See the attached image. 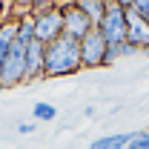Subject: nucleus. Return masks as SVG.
I'll return each instance as SVG.
<instances>
[{"mask_svg":"<svg viewBox=\"0 0 149 149\" xmlns=\"http://www.w3.org/2000/svg\"><path fill=\"white\" fill-rule=\"evenodd\" d=\"M32 118L40 120V123H49V120L57 118V106L55 103H46V100H37L35 106H32Z\"/></svg>","mask_w":149,"mask_h":149,"instance_id":"f8f14e48","label":"nucleus"},{"mask_svg":"<svg viewBox=\"0 0 149 149\" xmlns=\"http://www.w3.org/2000/svg\"><path fill=\"white\" fill-rule=\"evenodd\" d=\"M35 129H37V126L32 123V120H23V123H17V132H20V135H32Z\"/></svg>","mask_w":149,"mask_h":149,"instance_id":"dca6fc26","label":"nucleus"},{"mask_svg":"<svg viewBox=\"0 0 149 149\" xmlns=\"http://www.w3.org/2000/svg\"><path fill=\"white\" fill-rule=\"evenodd\" d=\"M97 32L103 35V40L109 46L126 43V0H109L106 17L100 20Z\"/></svg>","mask_w":149,"mask_h":149,"instance_id":"7ed1b4c3","label":"nucleus"},{"mask_svg":"<svg viewBox=\"0 0 149 149\" xmlns=\"http://www.w3.org/2000/svg\"><path fill=\"white\" fill-rule=\"evenodd\" d=\"M74 3L80 6V12H83L86 17L92 20L95 29L100 26V20L106 17V9H109V0H74Z\"/></svg>","mask_w":149,"mask_h":149,"instance_id":"1a4fd4ad","label":"nucleus"},{"mask_svg":"<svg viewBox=\"0 0 149 149\" xmlns=\"http://www.w3.org/2000/svg\"><path fill=\"white\" fill-rule=\"evenodd\" d=\"M32 15H35V40H40L43 46H49V43H55L57 37H63V12H60V3H35Z\"/></svg>","mask_w":149,"mask_h":149,"instance_id":"f03ea898","label":"nucleus"},{"mask_svg":"<svg viewBox=\"0 0 149 149\" xmlns=\"http://www.w3.org/2000/svg\"><path fill=\"white\" fill-rule=\"evenodd\" d=\"M129 55H138V52L132 49L129 43H118V46H109V49H106V60H103V66H115L120 57H129Z\"/></svg>","mask_w":149,"mask_h":149,"instance_id":"ddd939ff","label":"nucleus"},{"mask_svg":"<svg viewBox=\"0 0 149 149\" xmlns=\"http://www.w3.org/2000/svg\"><path fill=\"white\" fill-rule=\"evenodd\" d=\"M106 49H109V43L103 40V35L97 29H92L80 40V63H83V69H100L103 60H106Z\"/></svg>","mask_w":149,"mask_h":149,"instance_id":"39448f33","label":"nucleus"},{"mask_svg":"<svg viewBox=\"0 0 149 149\" xmlns=\"http://www.w3.org/2000/svg\"><path fill=\"white\" fill-rule=\"evenodd\" d=\"M60 12H63V35L74 37V40H83L95 29L92 20L80 12L77 3H60Z\"/></svg>","mask_w":149,"mask_h":149,"instance_id":"423d86ee","label":"nucleus"},{"mask_svg":"<svg viewBox=\"0 0 149 149\" xmlns=\"http://www.w3.org/2000/svg\"><path fill=\"white\" fill-rule=\"evenodd\" d=\"M129 135L132 132H115V135H103V138H95L86 149H126L129 146Z\"/></svg>","mask_w":149,"mask_h":149,"instance_id":"9d476101","label":"nucleus"},{"mask_svg":"<svg viewBox=\"0 0 149 149\" xmlns=\"http://www.w3.org/2000/svg\"><path fill=\"white\" fill-rule=\"evenodd\" d=\"M26 46L29 43H20V40L12 43L9 60H6L3 74H0V89H17L26 83Z\"/></svg>","mask_w":149,"mask_h":149,"instance_id":"20e7f679","label":"nucleus"},{"mask_svg":"<svg viewBox=\"0 0 149 149\" xmlns=\"http://www.w3.org/2000/svg\"><path fill=\"white\" fill-rule=\"evenodd\" d=\"M46 46L40 40H32L26 46V83H35V80H43L46 74Z\"/></svg>","mask_w":149,"mask_h":149,"instance_id":"6e6552de","label":"nucleus"},{"mask_svg":"<svg viewBox=\"0 0 149 149\" xmlns=\"http://www.w3.org/2000/svg\"><path fill=\"white\" fill-rule=\"evenodd\" d=\"M80 69H83V63H80V40L63 35L55 43L46 46V69H43L46 77H69V74H77Z\"/></svg>","mask_w":149,"mask_h":149,"instance_id":"f257e3e1","label":"nucleus"},{"mask_svg":"<svg viewBox=\"0 0 149 149\" xmlns=\"http://www.w3.org/2000/svg\"><path fill=\"white\" fill-rule=\"evenodd\" d=\"M17 40L20 43H32L35 40V15L32 12L17 17Z\"/></svg>","mask_w":149,"mask_h":149,"instance_id":"9b49d317","label":"nucleus"},{"mask_svg":"<svg viewBox=\"0 0 149 149\" xmlns=\"http://www.w3.org/2000/svg\"><path fill=\"white\" fill-rule=\"evenodd\" d=\"M126 149H149V129H138L129 135V146Z\"/></svg>","mask_w":149,"mask_h":149,"instance_id":"4468645a","label":"nucleus"},{"mask_svg":"<svg viewBox=\"0 0 149 149\" xmlns=\"http://www.w3.org/2000/svg\"><path fill=\"white\" fill-rule=\"evenodd\" d=\"M132 12L149 23V0H132Z\"/></svg>","mask_w":149,"mask_h":149,"instance_id":"2eb2a0df","label":"nucleus"},{"mask_svg":"<svg viewBox=\"0 0 149 149\" xmlns=\"http://www.w3.org/2000/svg\"><path fill=\"white\" fill-rule=\"evenodd\" d=\"M126 43L135 52L149 49V23L132 12V0H126Z\"/></svg>","mask_w":149,"mask_h":149,"instance_id":"0eeeda50","label":"nucleus"},{"mask_svg":"<svg viewBox=\"0 0 149 149\" xmlns=\"http://www.w3.org/2000/svg\"><path fill=\"white\" fill-rule=\"evenodd\" d=\"M0 92H3V89H0Z\"/></svg>","mask_w":149,"mask_h":149,"instance_id":"f3484780","label":"nucleus"}]
</instances>
